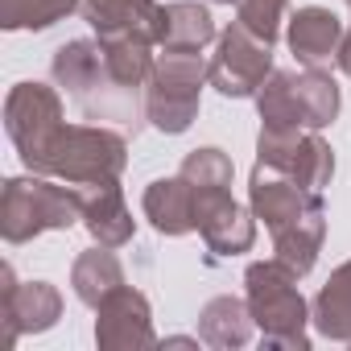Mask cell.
Returning <instances> with one entry per match:
<instances>
[{
  "instance_id": "6da1fadb",
  "label": "cell",
  "mask_w": 351,
  "mask_h": 351,
  "mask_svg": "<svg viewBox=\"0 0 351 351\" xmlns=\"http://www.w3.org/2000/svg\"><path fill=\"white\" fill-rule=\"evenodd\" d=\"M298 273H289L277 256L273 261H252L244 273V298L248 310L256 318V330L265 339V347H281V351H306L310 347V306L298 289Z\"/></svg>"
},
{
  "instance_id": "7a4b0ae2",
  "label": "cell",
  "mask_w": 351,
  "mask_h": 351,
  "mask_svg": "<svg viewBox=\"0 0 351 351\" xmlns=\"http://www.w3.org/2000/svg\"><path fill=\"white\" fill-rule=\"evenodd\" d=\"M83 219L75 186H58L46 173H21L0 191V236L5 244H29L42 232H66Z\"/></svg>"
},
{
  "instance_id": "3957f363",
  "label": "cell",
  "mask_w": 351,
  "mask_h": 351,
  "mask_svg": "<svg viewBox=\"0 0 351 351\" xmlns=\"http://www.w3.org/2000/svg\"><path fill=\"white\" fill-rule=\"evenodd\" d=\"M207 66L211 62H203V50H161L157 54L149 83H145V120L157 132L178 136L199 120L203 87L211 83Z\"/></svg>"
},
{
  "instance_id": "277c9868",
  "label": "cell",
  "mask_w": 351,
  "mask_h": 351,
  "mask_svg": "<svg viewBox=\"0 0 351 351\" xmlns=\"http://www.w3.org/2000/svg\"><path fill=\"white\" fill-rule=\"evenodd\" d=\"M128 165V141L116 128L104 124H66L58 132V141L50 145V153L42 157L38 173L58 178L66 186H83V182H112L120 178Z\"/></svg>"
},
{
  "instance_id": "5b68a950",
  "label": "cell",
  "mask_w": 351,
  "mask_h": 351,
  "mask_svg": "<svg viewBox=\"0 0 351 351\" xmlns=\"http://www.w3.org/2000/svg\"><path fill=\"white\" fill-rule=\"evenodd\" d=\"M50 75H54V83H58L66 95H75V99L83 104V112H87L91 120H120L124 128L136 132L132 112L120 104V95H116L112 83H108L104 42H99V38H95V42H91V38H75V42L58 46V50H54V62H50Z\"/></svg>"
},
{
  "instance_id": "8992f818",
  "label": "cell",
  "mask_w": 351,
  "mask_h": 351,
  "mask_svg": "<svg viewBox=\"0 0 351 351\" xmlns=\"http://www.w3.org/2000/svg\"><path fill=\"white\" fill-rule=\"evenodd\" d=\"M5 128H9L25 169L38 173L42 157L50 153V145L66 128L62 95L54 87H46V83H17L9 91V99H5Z\"/></svg>"
},
{
  "instance_id": "52a82bcc",
  "label": "cell",
  "mask_w": 351,
  "mask_h": 351,
  "mask_svg": "<svg viewBox=\"0 0 351 351\" xmlns=\"http://www.w3.org/2000/svg\"><path fill=\"white\" fill-rule=\"evenodd\" d=\"M256 165L281 169L306 191H326L335 178V149L314 128H261Z\"/></svg>"
},
{
  "instance_id": "ba28073f",
  "label": "cell",
  "mask_w": 351,
  "mask_h": 351,
  "mask_svg": "<svg viewBox=\"0 0 351 351\" xmlns=\"http://www.w3.org/2000/svg\"><path fill=\"white\" fill-rule=\"evenodd\" d=\"M269 75H273V46H265L261 38H252L240 21L228 25L219 34L215 58L207 66L211 87L223 99H248V95H256L265 87Z\"/></svg>"
},
{
  "instance_id": "9c48e42d",
  "label": "cell",
  "mask_w": 351,
  "mask_h": 351,
  "mask_svg": "<svg viewBox=\"0 0 351 351\" xmlns=\"http://www.w3.org/2000/svg\"><path fill=\"white\" fill-rule=\"evenodd\" d=\"M62 318V293L50 281H17L13 265H0V322L5 347H17L21 335H42Z\"/></svg>"
},
{
  "instance_id": "30bf717a",
  "label": "cell",
  "mask_w": 351,
  "mask_h": 351,
  "mask_svg": "<svg viewBox=\"0 0 351 351\" xmlns=\"http://www.w3.org/2000/svg\"><path fill=\"white\" fill-rule=\"evenodd\" d=\"M195 219L211 256H240L256 244V215L232 199V186H195Z\"/></svg>"
},
{
  "instance_id": "8fae6325",
  "label": "cell",
  "mask_w": 351,
  "mask_h": 351,
  "mask_svg": "<svg viewBox=\"0 0 351 351\" xmlns=\"http://www.w3.org/2000/svg\"><path fill=\"white\" fill-rule=\"evenodd\" d=\"M95 343H99V351H145V347H157L149 298L141 289H132V285L112 289L95 306Z\"/></svg>"
},
{
  "instance_id": "7c38bea8",
  "label": "cell",
  "mask_w": 351,
  "mask_h": 351,
  "mask_svg": "<svg viewBox=\"0 0 351 351\" xmlns=\"http://www.w3.org/2000/svg\"><path fill=\"white\" fill-rule=\"evenodd\" d=\"M248 207H252V215L269 228V236H277V232H285L289 223H298L302 215L318 211V207H322V195L298 186L289 173H281V169L256 165V169H252V182H248Z\"/></svg>"
},
{
  "instance_id": "4fadbf2b",
  "label": "cell",
  "mask_w": 351,
  "mask_h": 351,
  "mask_svg": "<svg viewBox=\"0 0 351 351\" xmlns=\"http://www.w3.org/2000/svg\"><path fill=\"white\" fill-rule=\"evenodd\" d=\"M79 195V211H83V228L91 232L95 244L104 248H124L132 236H136V219L124 203V191H120V178L112 182H83L75 186Z\"/></svg>"
},
{
  "instance_id": "5bb4252c",
  "label": "cell",
  "mask_w": 351,
  "mask_h": 351,
  "mask_svg": "<svg viewBox=\"0 0 351 351\" xmlns=\"http://www.w3.org/2000/svg\"><path fill=\"white\" fill-rule=\"evenodd\" d=\"M83 17L95 38H161V5L157 0H83Z\"/></svg>"
},
{
  "instance_id": "9a60e30c",
  "label": "cell",
  "mask_w": 351,
  "mask_h": 351,
  "mask_svg": "<svg viewBox=\"0 0 351 351\" xmlns=\"http://www.w3.org/2000/svg\"><path fill=\"white\" fill-rule=\"evenodd\" d=\"M285 42L302 66H326L343 46V21L322 5H306L285 21Z\"/></svg>"
},
{
  "instance_id": "2e32d148",
  "label": "cell",
  "mask_w": 351,
  "mask_h": 351,
  "mask_svg": "<svg viewBox=\"0 0 351 351\" xmlns=\"http://www.w3.org/2000/svg\"><path fill=\"white\" fill-rule=\"evenodd\" d=\"M141 211H145V219L161 236H191V232H199V219H195V186L182 178V173L149 182L145 186V199H141Z\"/></svg>"
},
{
  "instance_id": "e0dca14e",
  "label": "cell",
  "mask_w": 351,
  "mask_h": 351,
  "mask_svg": "<svg viewBox=\"0 0 351 351\" xmlns=\"http://www.w3.org/2000/svg\"><path fill=\"white\" fill-rule=\"evenodd\" d=\"M252 330H256V318L248 310V298L219 293V298H211L199 310V339L207 347H215V351H240V347H248Z\"/></svg>"
},
{
  "instance_id": "ac0fdd59",
  "label": "cell",
  "mask_w": 351,
  "mask_h": 351,
  "mask_svg": "<svg viewBox=\"0 0 351 351\" xmlns=\"http://www.w3.org/2000/svg\"><path fill=\"white\" fill-rule=\"evenodd\" d=\"M207 42H219L207 5H195V0L161 5V38H157L161 50H203Z\"/></svg>"
},
{
  "instance_id": "d6986e66",
  "label": "cell",
  "mask_w": 351,
  "mask_h": 351,
  "mask_svg": "<svg viewBox=\"0 0 351 351\" xmlns=\"http://www.w3.org/2000/svg\"><path fill=\"white\" fill-rule=\"evenodd\" d=\"M322 240H326V207H318V211L302 215L298 223H289L285 232H277V236H273V256H277L289 273L306 277V273L314 269L318 252H322Z\"/></svg>"
},
{
  "instance_id": "ffe728a7",
  "label": "cell",
  "mask_w": 351,
  "mask_h": 351,
  "mask_svg": "<svg viewBox=\"0 0 351 351\" xmlns=\"http://www.w3.org/2000/svg\"><path fill=\"white\" fill-rule=\"evenodd\" d=\"M124 285V269H120V261H116V252L112 248H104V244H95V248H87V252H79L75 256V265H71V289H75V298L83 302V306H99L112 289H120Z\"/></svg>"
},
{
  "instance_id": "44dd1931",
  "label": "cell",
  "mask_w": 351,
  "mask_h": 351,
  "mask_svg": "<svg viewBox=\"0 0 351 351\" xmlns=\"http://www.w3.org/2000/svg\"><path fill=\"white\" fill-rule=\"evenodd\" d=\"M310 318L318 335H326L330 343H351V261H343L326 277V285L310 306Z\"/></svg>"
},
{
  "instance_id": "7402d4cb",
  "label": "cell",
  "mask_w": 351,
  "mask_h": 351,
  "mask_svg": "<svg viewBox=\"0 0 351 351\" xmlns=\"http://www.w3.org/2000/svg\"><path fill=\"white\" fill-rule=\"evenodd\" d=\"M293 87H298V108H302V120L306 128L322 132L335 116H339V83L322 71V66H306L302 75H293Z\"/></svg>"
},
{
  "instance_id": "603a6c76",
  "label": "cell",
  "mask_w": 351,
  "mask_h": 351,
  "mask_svg": "<svg viewBox=\"0 0 351 351\" xmlns=\"http://www.w3.org/2000/svg\"><path fill=\"white\" fill-rule=\"evenodd\" d=\"M256 112H261V128H306L293 71H273L265 79V87L256 91Z\"/></svg>"
},
{
  "instance_id": "cb8c5ba5",
  "label": "cell",
  "mask_w": 351,
  "mask_h": 351,
  "mask_svg": "<svg viewBox=\"0 0 351 351\" xmlns=\"http://www.w3.org/2000/svg\"><path fill=\"white\" fill-rule=\"evenodd\" d=\"M79 9V0H0V25L17 29H50Z\"/></svg>"
},
{
  "instance_id": "d4e9b609",
  "label": "cell",
  "mask_w": 351,
  "mask_h": 351,
  "mask_svg": "<svg viewBox=\"0 0 351 351\" xmlns=\"http://www.w3.org/2000/svg\"><path fill=\"white\" fill-rule=\"evenodd\" d=\"M285 9H289V0H236V21L252 38H261L265 46H273L281 38Z\"/></svg>"
},
{
  "instance_id": "484cf974",
  "label": "cell",
  "mask_w": 351,
  "mask_h": 351,
  "mask_svg": "<svg viewBox=\"0 0 351 351\" xmlns=\"http://www.w3.org/2000/svg\"><path fill=\"white\" fill-rule=\"evenodd\" d=\"M178 173H182L191 186H232L236 165H232V157H228L223 149L203 145V149L186 153V161H182V169H178Z\"/></svg>"
},
{
  "instance_id": "4316f807",
  "label": "cell",
  "mask_w": 351,
  "mask_h": 351,
  "mask_svg": "<svg viewBox=\"0 0 351 351\" xmlns=\"http://www.w3.org/2000/svg\"><path fill=\"white\" fill-rule=\"evenodd\" d=\"M335 62H339V71L351 79V29L343 34V46H339V54H335Z\"/></svg>"
},
{
  "instance_id": "83f0119b",
  "label": "cell",
  "mask_w": 351,
  "mask_h": 351,
  "mask_svg": "<svg viewBox=\"0 0 351 351\" xmlns=\"http://www.w3.org/2000/svg\"><path fill=\"white\" fill-rule=\"evenodd\" d=\"M211 5H232V0H211Z\"/></svg>"
},
{
  "instance_id": "f1b7e54d",
  "label": "cell",
  "mask_w": 351,
  "mask_h": 351,
  "mask_svg": "<svg viewBox=\"0 0 351 351\" xmlns=\"http://www.w3.org/2000/svg\"><path fill=\"white\" fill-rule=\"evenodd\" d=\"M347 9H351V0H347Z\"/></svg>"
}]
</instances>
